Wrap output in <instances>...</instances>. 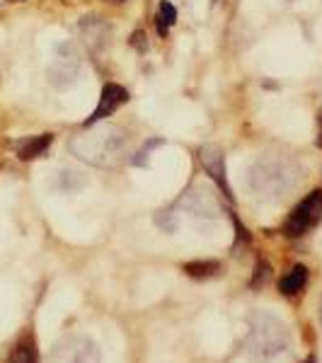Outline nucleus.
Returning a JSON list of instances; mask_svg holds the SVG:
<instances>
[{
	"label": "nucleus",
	"instance_id": "423d86ee",
	"mask_svg": "<svg viewBox=\"0 0 322 363\" xmlns=\"http://www.w3.org/2000/svg\"><path fill=\"white\" fill-rule=\"evenodd\" d=\"M46 363H99V349L90 337L70 335L54 344Z\"/></svg>",
	"mask_w": 322,
	"mask_h": 363
},
{
	"label": "nucleus",
	"instance_id": "a211bd4d",
	"mask_svg": "<svg viewBox=\"0 0 322 363\" xmlns=\"http://www.w3.org/2000/svg\"><path fill=\"white\" fill-rule=\"evenodd\" d=\"M269 277H272V274H269V264L267 262H257V267H255V281H252V286H262V284H267L269 281Z\"/></svg>",
	"mask_w": 322,
	"mask_h": 363
},
{
	"label": "nucleus",
	"instance_id": "f8f14e48",
	"mask_svg": "<svg viewBox=\"0 0 322 363\" xmlns=\"http://www.w3.org/2000/svg\"><path fill=\"white\" fill-rule=\"evenodd\" d=\"M80 32H83L85 42L90 44L92 49H99V46L107 42L109 27L104 25L99 17H83V22H80Z\"/></svg>",
	"mask_w": 322,
	"mask_h": 363
},
{
	"label": "nucleus",
	"instance_id": "412c9836",
	"mask_svg": "<svg viewBox=\"0 0 322 363\" xmlns=\"http://www.w3.org/2000/svg\"><path fill=\"white\" fill-rule=\"evenodd\" d=\"M104 3H124V0H104Z\"/></svg>",
	"mask_w": 322,
	"mask_h": 363
},
{
	"label": "nucleus",
	"instance_id": "0eeeda50",
	"mask_svg": "<svg viewBox=\"0 0 322 363\" xmlns=\"http://www.w3.org/2000/svg\"><path fill=\"white\" fill-rule=\"evenodd\" d=\"M199 162H201L204 172H206L209 177L213 179V184L218 186L221 191H223V196L228 199V201H235L231 184H228L226 157H223V150H221V145H216V143L201 145V148H199Z\"/></svg>",
	"mask_w": 322,
	"mask_h": 363
},
{
	"label": "nucleus",
	"instance_id": "ddd939ff",
	"mask_svg": "<svg viewBox=\"0 0 322 363\" xmlns=\"http://www.w3.org/2000/svg\"><path fill=\"white\" fill-rule=\"evenodd\" d=\"M308 284V269L303 264H296L294 269H291L289 274H286L284 279L279 281V294L281 296H296L303 291V286Z\"/></svg>",
	"mask_w": 322,
	"mask_h": 363
},
{
	"label": "nucleus",
	"instance_id": "9d476101",
	"mask_svg": "<svg viewBox=\"0 0 322 363\" xmlns=\"http://www.w3.org/2000/svg\"><path fill=\"white\" fill-rule=\"evenodd\" d=\"M8 363H39V349H37V337H34V332L20 335V339L10 347Z\"/></svg>",
	"mask_w": 322,
	"mask_h": 363
},
{
	"label": "nucleus",
	"instance_id": "1a4fd4ad",
	"mask_svg": "<svg viewBox=\"0 0 322 363\" xmlns=\"http://www.w3.org/2000/svg\"><path fill=\"white\" fill-rule=\"evenodd\" d=\"M126 102H128L126 87H121V85H116V83H107V85L102 87V95H99L97 109L92 112L90 119L83 121V128L95 126V124H99V121H104L107 116H112L116 109H119L121 104H126Z\"/></svg>",
	"mask_w": 322,
	"mask_h": 363
},
{
	"label": "nucleus",
	"instance_id": "20e7f679",
	"mask_svg": "<svg viewBox=\"0 0 322 363\" xmlns=\"http://www.w3.org/2000/svg\"><path fill=\"white\" fill-rule=\"evenodd\" d=\"M322 220V189H313L298 206L291 211L284 223L286 238H303Z\"/></svg>",
	"mask_w": 322,
	"mask_h": 363
},
{
	"label": "nucleus",
	"instance_id": "6ab92c4d",
	"mask_svg": "<svg viewBox=\"0 0 322 363\" xmlns=\"http://www.w3.org/2000/svg\"><path fill=\"white\" fill-rule=\"evenodd\" d=\"M143 39H145V34H143V32H136V34L131 37V44L136 46L138 51H145V42H143Z\"/></svg>",
	"mask_w": 322,
	"mask_h": 363
},
{
	"label": "nucleus",
	"instance_id": "6e6552de",
	"mask_svg": "<svg viewBox=\"0 0 322 363\" xmlns=\"http://www.w3.org/2000/svg\"><path fill=\"white\" fill-rule=\"evenodd\" d=\"M174 211H187V213L191 216H201V218H216V216L221 213V206L218 201L213 199L209 189H204V186H191V189H187L182 196L174 201Z\"/></svg>",
	"mask_w": 322,
	"mask_h": 363
},
{
	"label": "nucleus",
	"instance_id": "2eb2a0df",
	"mask_svg": "<svg viewBox=\"0 0 322 363\" xmlns=\"http://www.w3.org/2000/svg\"><path fill=\"white\" fill-rule=\"evenodd\" d=\"M184 274L191 279H211L218 274L221 264L213 259H199V262H189V264H184Z\"/></svg>",
	"mask_w": 322,
	"mask_h": 363
},
{
	"label": "nucleus",
	"instance_id": "f257e3e1",
	"mask_svg": "<svg viewBox=\"0 0 322 363\" xmlns=\"http://www.w3.org/2000/svg\"><path fill=\"white\" fill-rule=\"evenodd\" d=\"M294 342L284 320L277 315L257 310L248 318L245 354L252 363H289Z\"/></svg>",
	"mask_w": 322,
	"mask_h": 363
},
{
	"label": "nucleus",
	"instance_id": "4468645a",
	"mask_svg": "<svg viewBox=\"0 0 322 363\" xmlns=\"http://www.w3.org/2000/svg\"><path fill=\"white\" fill-rule=\"evenodd\" d=\"M177 22V10H174L172 3H167V0H162L160 5H157V15H155V27H157V34L160 37H167L170 27Z\"/></svg>",
	"mask_w": 322,
	"mask_h": 363
},
{
	"label": "nucleus",
	"instance_id": "f03ea898",
	"mask_svg": "<svg viewBox=\"0 0 322 363\" xmlns=\"http://www.w3.org/2000/svg\"><path fill=\"white\" fill-rule=\"evenodd\" d=\"M70 153L92 167H116L128 157V133L116 124L87 126L85 133L70 138Z\"/></svg>",
	"mask_w": 322,
	"mask_h": 363
},
{
	"label": "nucleus",
	"instance_id": "39448f33",
	"mask_svg": "<svg viewBox=\"0 0 322 363\" xmlns=\"http://www.w3.org/2000/svg\"><path fill=\"white\" fill-rule=\"evenodd\" d=\"M80 54L75 49V44L63 42L56 46L54 58H51V66H49V83L56 87V90H66L78 80L80 75Z\"/></svg>",
	"mask_w": 322,
	"mask_h": 363
},
{
	"label": "nucleus",
	"instance_id": "9b49d317",
	"mask_svg": "<svg viewBox=\"0 0 322 363\" xmlns=\"http://www.w3.org/2000/svg\"><path fill=\"white\" fill-rule=\"evenodd\" d=\"M51 143H54V133H39V136H32L17 145V157H20V160H34V157L44 155Z\"/></svg>",
	"mask_w": 322,
	"mask_h": 363
},
{
	"label": "nucleus",
	"instance_id": "f3484780",
	"mask_svg": "<svg viewBox=\"0 0 322 363\" xmlns=\"http://www.w3.org/2000/svg\"><path fill=\"white\" fill-rule=\"evenodd\" d=\"M157 145H162V138H153L150 143H145L143 148L136 153V157H131V162H133V165H145V157L153 153V148H157Z\"/></svg>",
	"mask_w": 322,
	"mask_h": 363
},
{
	"label": "nucleus",
	"instance_id": "4be33fe9",
	"mask_svg": "<svg viewBox=\"0 0 322 363\" xmlns=\"http://www.w3.org/2000/svg\"><path fill=\"white\" fill-rule=\"evenodd\" d=\"M320 325H322V303H320Z\"/></svg>",
	"mask_w": 322,
	"mask_h": 363
},
{
	"label": "nucleus",
	"instance_id": "dca6fc26",
	"mask_svg": "<svg viewBox=\"0 0 322 363\" xmlns=\"http://www.w3.org/2000/svg\"><path fill=\"white\" fill-rule=\"evenodd\" d=\"M155 223L162 228L165 233H174L179 228V220H177V213H174V208H162L155 213Z\"/></svg>",
	"mask_w": 322,
	"mask_h": 363
},
{
	"label": "nucleus",
	"instance_id": "7ed1b4c3",
	"mask_svg": "<svg viewBox=\"0 0 322 363\" xmlns=\"http://www.w3.org/2000/svg\"><path fill=\"white\" fill-rule=\"evenodd\" d=\"M298 167L286 157H260L248 169V186L257 199L279 201L298 184Z\"/></svg>",
	"mask_w": 322,
	"mask_h": 363
},
{
	"label": "nucleus",
	"instance_id": "aec40b11",
	"mask_svg": "<svg viewBox=\"0 0 322 363\" xmlns=\"http://www.w3.org/2000/svg\"><path fill=\"white\" fill-rule=\"evenodd\" d=\"M318 124H320V133H318V140H315V143H318V148H322V109L318 112Z\"/></svg>",
	"mask_w": 322,
	"mask_h": 363
}]
</instances>
